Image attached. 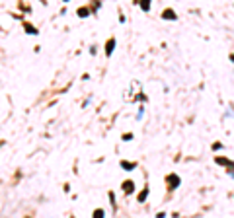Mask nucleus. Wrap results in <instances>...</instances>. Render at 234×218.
<instances>
[{"label": "nucleus", "instance_id": "nucleus-1", "mask_svg": "<svg viewBox=\"0 0 234 218\" xmlns=\"http://www.w3.org/2000/svg\"><path fill=\"white\" fill-rule=\"evenodd\" d=\"M94 218H103V210H96L94 212Z\"/></svg>", "mask_w": 234, "mask_h": 218}]
</instances>
